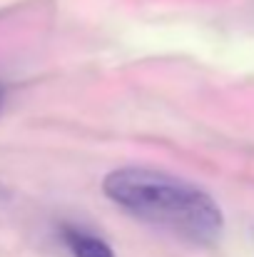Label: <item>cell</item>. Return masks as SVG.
<instances>
[{"label":"cell","mask_w":254,"mask_h":257,"mask_svg":"<svg viewBox=\"0 0 254 257\" xmlns=\"http://www.w3.org/2000/svg\"><path fill=\"white\" fill-rule=\"evenodd\" d=\"M63 240H65V245L70 247V252L75 257H115L112 247L102 237L87 232L83 227L65 225L63 227Z\"/></svg>","instance_id":"7a4b0ae2"},{"label":"cell","mask_w":254,"mask_h":257,"mask_svg":"<svg viewBox=\"0 0 254 257\" xmlns=\"http://www.w3.org/2000/svg\"><path fill=\"white\" fill-rule=\"evenodd\" d=\"M5 197H8V192H5V187H3V185H0V202H3V200H5Z\"/></svg>","instance_id":"3957f363"},{"label":"cell","mask_w":254,"mask_h":257,"mask_svg":"<svg viewBox=\"0 0 254 257\" xmlns=\"http://www.w3.org/2000/svg\"><path fill=\"white\" fill-rule=\"evenodd\" d=\"M105 195L132 217L162 227L197 245L222 235L224 217L217 202L199 187L147 168H120L102 182Z\"/></svg>","instance_id":"6da1fadb"},{"label":"cell","mask_w":254,"mask_h":257,"mask_svg":"<svg viewBox=\"0 0 254 257\" xmlns=\"http://www.w3.org/2000/svg\"><path fill=\"white\" fill-rule=\"evenodd\" d=\"M0 107H3V90H0Z\"/></svg>","instance_id":"277c9868"}]
</instances>
